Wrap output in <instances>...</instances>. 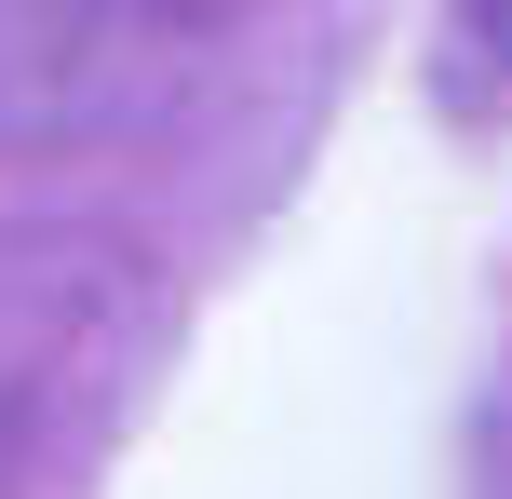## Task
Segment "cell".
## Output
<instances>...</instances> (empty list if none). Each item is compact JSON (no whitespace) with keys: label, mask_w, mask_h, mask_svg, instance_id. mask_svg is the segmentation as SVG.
Instances as JSON below:
<instances>
[{"label":"cell","mask_w":512,"mask_h":499,"mask_svg":"<svg viewBox=\"0 0 512 499\" xmlns=\"http://www.w3.org/2000/svg\"><path fill=\"white\" fill-rule=\"evenodd\" d=\"M243 14L256 0H0V162L162 135Z\"/></svg>","instance_id":"1"},{"label":"cell","mask_w":512,"mask_h":499,"mask_svg":"<svg viewBox=\"0 0 512 499\" xmlns=\"http://www.w3.org/2000/svg\"><path fill=\"white\" fill-rule=\"evenodd\" d=\"M135 284L122 243H81V230H0V419L41 405V378L81 365L95 311Z\"/></svg>","instance_id":"2"},{"label":"cell","mask_w":512,"mask_h":499,"mask_svg":"<svg viewBox=\"0 0 512 499\" xmlns=\"http://www.w3.org/2000/svg\"><path fill=\"white\" fill-rule=\"evenodd\" d=\"M472 499H512V392L486 405V432H472Z\"/></svg>","instance_id":"3"},{"label":"cell","mask_w":512,"mask_h":499,"mask_svg":"<svg viewBox=\"0 0 512 499\" xmlns=\"http://www.w3.org/2000/svg\"><path fill=\"white\" fill-rule=\"evenodd\" d=\"M459 27H472V54L512 81V0H459Z\"/></svg>","instance_id":"4"},{"label":"cell","mask_w":512,"mask_h":499,"mask_svg":"<svg viewBox=\"0 0 512 499\" xmlns=\"http://www.w3.org/2000/svg\"><path fill=\"white\" fill-rule=\"evenodd\" d=\"M0 499H14V419H0Z\"/></svg>","instance_id":"5"}]
</instances>
